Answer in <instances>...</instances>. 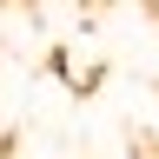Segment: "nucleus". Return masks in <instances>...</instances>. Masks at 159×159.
<instances>
[{"label": "nucleus", "mask_w": 159, "mask_h": 159, "mask_svg": "<svg viewBox=\"0 0 159 159\" xmlns=\"http://www.w3.org/2000/svg\"><path fill=\"white\" fill-rule=\"evenodd\" d=\"M133 159H159V139H139V146H133Z\"/></svg>", "instance_id": "nucleus-1"}, {"label": "nucleus", "mask_w": 159, "mask_h": 159, "mask_svg": "<svg viewBox=\"0 0 159 159\" xmlns=\"http://www.w3.org/2000/svg\"><path fill=\"white\" fill-rule=\"evenodd\" d=\"M119 7H146V0H119Z\"/></svg>", "instance_id": "nucleus-2"}]
</instances>
